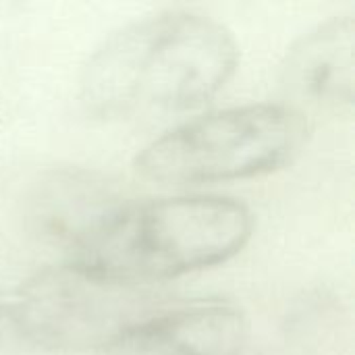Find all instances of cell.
<instances>
[{
	"instance_id": "obj_1",
	"label": "cell",
	"mask_w": 355,
	"mask_h": 355,
	"mask_svg": "<svg viewBox=\"0 0 355 355\" xmlns=\"http://www.w3.org/2000/svg\"><path fill=\"white\" fill-rule=\"evenodd\" d=\"M237 60V42L223 23L164 10L104 40L83 69L81 96L102 116L185 112L212 100Z\"/></svg>"
},
{
	"instance_id": "obj_2",
	"label": "cell",
	"mask_w": 355,
	"mask_h": 355,
	"mask_svg": "<svg viewBox=\"0 0 355 355\" xmlns=\"http://www.w3.org/2000/svg\"><path fill=\"white\" fill-rule=\"evenodd\" d=\"M252 231V212L227 198L121 204L73 250V262L150 287L227 262L243 250Z\"/></svg>"
},
{
	"instance_id": "obj_3",
	"label": "cell",
	"mask_w": 355,
	"mask_h": 355,
	"mask_svg": "<svg viewBox=\"0 0 355 355\" xmlns=\"http://www.w3.org/2000/svg\"><path fill=\"white\" fill-rule=\"evenodd\" d=\"M306 135L308 121L293 106H233L166 131L137 154L133 166L144 179L168 185L250 179L291 162Z\"/></svg>"
},
{
	"instance_id": "obj_4",
	"label": "cell",
	"mask_w": 355,
	"mask_h": 355,
	"mask_svg": "<svg viewBox=\"0 0 355 355\" xmlns=\"http://www.w3.org/2000/svg\"><path fill=\"white\" fill-rule=\"evenodd\" d=\"M148 285L121 281L79 262L33 275L10 306V322L33 345L52 352L108 349L160 310Z\"/></svg>"
},
{
	"instance_id": "obj_5",
	"label": "cell",
	"mask_w": 355,
	"mask_h": 355,
	"mask_svg": "<svg viewBox=\"0 0 355 355\" xmlns=\"http://www.w3.org/2000/svg\"><path fill=\"white\" fill-rule=\"evenodd\" d=\"M248 333V318L237 306L200 302L154 312L104 352L106 355H239Z\"/></svg>"
},
{
	"instance_id": "obj_6",
	"label": "cell",
	"mask_w": 355,
	"mask_h": 355,
	"mask_svg": "<svg viewBox=\"0 0 355 355\" xmlns=\"http://www.w3.org/2000/svg\"><path fill=\"white\" fill-rule=\"evenodd\" d=\"M283 87L310 106H352L355 89V19L333 17L300 37L283 62Z\"/></svg>"
},
{
	"instance_id": "obj_7",
	"label": "cell",
	"mask_w": 355,
	"mask_h": 355,
	"mask_svg": "<svg viewBox=\"0 0 355 355\" xmlns=\"http://www.w3.org/2000/svg\"><path fill=\"white\" fill-rule=\"evenodd\" d=\"M119 206L104 181L92 175H62L46 187L40 218L52 237L75 250Z\"/></svg>"
},
{
	"instance_id": "obj_8",
	"label": "cell",
	"mask_w": 355,
	"mask_h": 355,
	"mask_svg": "<svg viewBox=\"0 0 355 355\" xmlns=\"http://www.w3.org/2000/svg\"><path fill=\"white\" fill-rule=\"evenodd\" d=\"M6 327H12V322H10V306H6L2 302V297H0V345H2Z\"/></svg>"
}]
</instances>
